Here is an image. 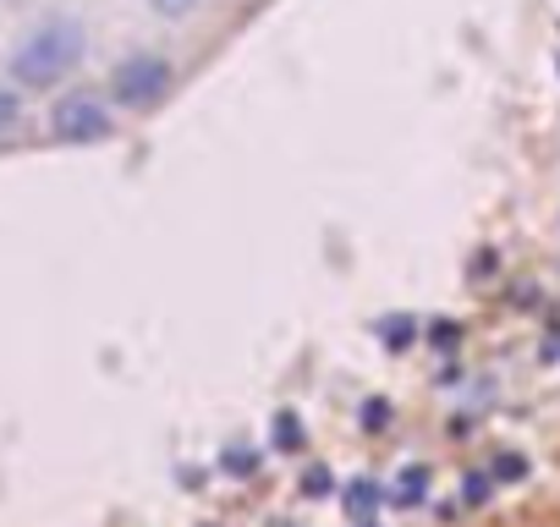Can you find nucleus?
<instances>
[{
    "label": "nucleus",
    "mask_w": 560,
    "mask_h": 527,
    "mask_svg": "<svg viewBox=\"0 0 560 527\" xmlns=\"http://www.w3.org/2000/svg\"><path fill=\"white\" fill-rule=\"evenodd\" d=\"M78 61H83V28H78L72 17H50V23H39V28L18 45L12 78H18L23 89H56L61 78L78 72Z\"/></svg>",
    "instance_id": "1"
},
{
    "label": "nucleus",
    "mask_w": 560,
    "mask_h": 527,
    "mask_svg": "<svg viewBox=\"0 0 560 527\" xmlns=\"http://www.w3.org/2000/svg\"><path fill=\"white\" fill-rule=\"evenodd\" d=\"M171 83H176V67H171L165 56L132 50V56L116 61V72H110V99H116L121 110H154V105L171 94Z\"/></svg>",
    "instance_id": "2"
},
{
    "label": "nucleus",
    "mask_w": 560,
    "mask_h": 527,
    "mask_svg": "<svg viewBox=\"0 0 560 527\" xmlns=\"http://www.w3.org/2000/svg\"><path fill=\"white\" fill-rule=\"evenodd\" d=\"M50 127H56V138H67V143H105L110 138V110H105V99L100 94H67L56 110H50Z\"/></svg>",
    "instance_id": "3"
},
{
    "label": "nucleus",
    "mask_w": 560,
    "mask_h": 527,
    "mask_svg": "<svg viewBox=\"0 0 560 527\" xmlns=\"http://www.w3.org/2000/svg\"><path fill=\"white\" fill-rule=\"evenodd\" d=\"M269 434H275V450H303V440H308V429H303V418H298L292 407H280V412H275Z\"/></svg>",
    "instance_id": "4"
},
{
    "label": "nucleus",
    "mask_w": 560,
    "mask_h": 527,
    "mask_svg": "<svg viewBox=\"0 0 560 527\" xmlns=\"http://www.w3.org/2000/svg\"><path fill=\"white\" fill-rule=\"evenodd\" d=\"M374 336H380L390 352H412V341H418V325H412L407 314H390V319H380V325H374Z\"/></svg>",
    "instance_id": "5"
},
{
    "label": "nucleus",
    "mask_w": 560,
    "mask_h": 527,
    "mask_svg": "<svg viewBox=\"0 0 560 527\" xmlns=\"http://www.w3.org/2000/svg\"><path fill=\"white\" fill-rule=\"evenodd\" d=\"M341 500H347V511H352V516H363V522H369V511L385 500V483H374V478H352Z\"/></svg>",
    "instance_id": "6"
},
{
    "label": "nucleus",
    "mask_w": 560,
    "mask_h": 527,
    "mask_svg": "<svg viewBox=\"0 0 560 527\" xmlns=\"http://www.w3.org/2000/svg\"><path fill=\"white\" fill-rule=\"evenodd\" d=\"M423 494H429V472L423 467H407L401 483H396V505H418Z\"/></svg>",
    "instance_id": "7"
},
{
    "label": "nucleus",
    "mask_w": 560,
    "mask_h": 527,
    "mask_svg": "<svg viewBox=\"0 0 560 527\" xmlns=\"http://www.w3.org/2000/svg\"><path fill=\"white\" fill-rule=\"evenodd\" d=\"M225 472H236V478H247V472H258V450H247V445H225Z\"/></svg>",
    "instance_id": "8"
},
{
    "label": "nucleus",
    "mask_w": 560,
    "mask_h": 527,
    "mask_svg": "<svg viewBox=\"0 0 560 527\" xmlns=\"http://www.w3.org/2000/svg\"><path fill=\"white\" fill-rule=\"evenodd\" d=\"M149 7H154V17H165V23H182V17H192V12L203 7V0H149Z\"/></svg>",
    "instance_id": "9"
},
{
    "label": "nucleus",
    "mask_w": 560,
    "mask_h": 527,
    "mask_svg": "<svg viewBox=\"0 0 560 527\" xmlns=\"http://www.w3.org/2000/svg\"><path fill=\"white\" fill-rule=\"evenodd\" d=\"M489 483H494V472H467V478H462V500H467V505H483V500H489Z\"/></svg>",
    "instance_id": "10"
},
{
    "label": "nucleus",
    "mask_w": 560,
    "mask_h": 527,
    "mask_svg": "<svg viewBox=\"0 0 560 527\" xmlns=\"http://www.w3.org/2000/svg\"><path fill=\"white\" fill-rule=\"evenodd\" d=\"M494 478H505V483H516V478H527V456H516V450H505V456H494Z\"/></svg>",
    "instance_id": "11"
},
{
    "label": "nucleus",
    "mask_w": 560,
    "mask_h": 527,
    "mask_svg": "<svg viewBox=\"0 0 560 527\" xmlns=\"http://www.w3.org/2000/svg\"><path fill=\"white\" fill-rule=\"evenodd\" d=\"M303 494H308V500H325V494H330V472H325V467H308V478H303Z\"/></svg>",
    "instance_id": "12"
},
{
    "label": "nucleus",
    "mask_w": 560,
    "mask_h": 527,
    "mask_svg": "<svg viewBox=\"0 0 560 527\" xmlns=\"http://www.w3.org/2000/svg\"><path fill=\"white\" fill-rule=\"evenodd\" d=\"M390 423V401H369L363 407V429H385Z\"/></svg>",
    "instance_id": "13"
},
{
    "label": "nucleus",
    "mask_w": 560,
    "mask_h": 527,
    "mask_svg": "<svg viewBox=\"0 0 560 527\" xmlns=\"http://www.w3.org/2000/svg\"><path fill=\"white\" fill-rule=\"evenodd\" d=\"M18 110H23V105H18V94H12V89H0V127H12V121H18Z\"/></svg>",
    "instance_id": "14"
}]
</instances>
